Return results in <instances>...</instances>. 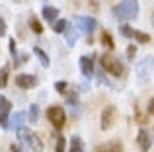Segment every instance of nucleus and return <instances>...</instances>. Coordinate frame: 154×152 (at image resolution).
<instances>
[{
  "mask_svg": "<svg viewBox=\"0 0 154 152\" xmlns=\"http://www.w3.org/2000/svg\"><path fill=\"white\" fill-rule=\"evenodd\" d=\"M113 14L119 20H135L139 14V0H123L113 8Z\"/></svg>",
  "mask_w": 154,
  "mask_h": 152,
  "instance_id": "obj_1",
  "label": "nucleus"
},
{
  "mask_svg": "<svg viewBox=\"0 0 154 152\" xmlns=\"http://www.w3.org/2000/svg\"><path fill=\"white\" fill-rule=\"evenodd\" d=\"M18 137H20V141H22V144L26 146V148H29V150H33V152H41L43 150V142L39 141V137L33 133V131L20 129L18 131Z\"/></svg>",
  "mask_w": 154,
  "mask_h": 152,
  "instance_id": "obj_2",
  "label": "nucleus"
},
{
  "mask_svg": "<svg viewBox=\"0 0 154 152\" xmlns=\"http://www.w3.org/2000/svg\"><path fill=\"white\" fill-rule=\"evenodd\" d=\"M152 66H154V59L152 57H144L143 61L137 62V80L140 84H146L152 76Z\"/></svg>",
  "mask_w": 154,
  "mask_h": 152,
  "instance_id": "obj_3",
  "label": "nucleus"
},
{
  "mask_svg": "<svg viewBox=\"0 0 154 152\" xmlns=\"http://www.w3.org/2000/svg\"><path fill=\"white\" fill-rule=\"evenodd\" d=\"M102 66L105 72L113 74V76H121L123 74V65H121L119 59H115L113 55H103L102 57Z\"/></svg>",
  "mask_w": 154,
  "mask_h": 152,
  "instance_id": "obj_4",
  "label": "nucleus"
},
{
  "mask_svg": "<svg viewBox=\"0 0 154 152\" xmlns=\"http://www.w3.org/2000/svg\"><path fill=\"white\" fill-rule=\"evenodd\" d=\"M47 119L53 123V127H57V129H60V127L64 125V109L63 107H59V105H51L49 109H47Z\"/></svg>",
  "mask_w": 154,
  "mask_h": 152,
  "instance_id": "obj_5",
  "label": "nucleus"
},
{
  "mask_svg": "<svg viewBox=\"0 0 154 152\" xmlns=\"http://www.w3.org/2000/svg\"><path fill=\"white\" fill-rule=\"evenodd\" d=\"M74 23L78 29H82L84 33L90 35L92 31L96 29V26H98V22H96L94 18H90V16H74Z\"/></svg>",
  "mask_w": 154,
  "mask_h": 152,
  "instance_id": "obj_6",
  "label": "nucleus"
},
{
  "mask_svg": "<svg viewBox=\"0 0 154 152\" xmlns=\"http://www.w3.org/2000/svg\"><path fill=\"white\" fill-rule=\"evenodd\" d=\"M115 119H117V109L113 105H107L103 109V113H102V129L103 131L111 129L113 123H115Z\"/></svg>",
  "mask_w": 154,
  "mask_h": 152,
  "instance_id": "obj_7",
  "label": "nucleus"
},
{
  "mask_svg": "<svg viewBox=\"0 0 154 152\" xmlns=\"http://www.w3.org/2000/svg\"><path fill=\"white\" fill-rule=\"evenodd\" d=\"M137 144H139L140 152H148V148H150V144H152V137L146 129L139 131V135H137Z\"/></svg>",
  "mask_w": 154,
  "mask_h": 152,
  "instance_id": "obj_8",
  "label": "nucleus"
},
{
  "mask_svg": "<svg viewBox=\"0 0 154 152\" xmlns=\"http://www.w3.org/2000/svg\"><path fill=\"white\" fill-rule=\"evenodd\" d=\"M35 84H37V78H35L33 74H18L16 76V86L23 88V90H29Z\"/></svg>",
  "mask_w": 154,
  "mask_h": 152,
  "instance_id": "obj_9",
  "label": "nucleus"
},
{
  "mask_svg": "<svg viewBox=\"0 0 154 152\" xmlns=\"http://www.w3.org/2000/svg\"><path fill=\"white\" fill-rule=\"evenodd\" d=\"M96 152H123V144L119 141H109L105 144H100Z\"/></svg>",
  "mask_w": 154,
  "mask_h": 152,
  "instance_id": "obj_10",
  "label": "nucleus"
},
{
  "mask_svg": "<svg viewBox=\"0 0 154 152\" xmlns=\"http://www.w3.org/2000/svg\"><path fill=\"white\" fill-rule=\"evenodd\" d=\"M23 121H26V113H23V111H18V113L12 115L8 127H10V129H14V131H20V129H22V125H23Z\"/></svg>",
  "mask_w": 154,
  "mask_h": 152,
  "instance_id": "obj_11",
  "label": "nucleus"
},
{
  "mask_svg": "<svg viewBox=\"0 0 154 152\" xmlns=\"http://www.w3.org/2000/svg\"><path fill=\"white\" fill-rule=\"evenodd\" d=\"M80 68H82L84 76H92L94 74V62H92L90 57H82L80 59Z\"/></svg>",
  "mask_w": 154,
  "mask_h": 152,
  "instance_id": "obj_12",
  "label": "nucleus"
},
{
  "mask_svg": "<svg viewBox=\"0 0 154 152\" xmlns=\"http://www.w3.org/2000/svg\"><path fill=\"white\" fill-rule=\"evenodd\" d=\"M41 12H43V18H45L47 22H57V18H59V8L43 6V8H41Z\"/></svg>",
  "mask_w": 154,
  "mask_h": 152,
  "instance_id": "obj_13",
  "label": "nucleus"
},
{
  "mask_svg": "<svg viewBox=\"0 0 154 152\" xmlns=\"http://www.w3.org/2000/svg\"><path fill=\"white\" fill-rule=\"evenodd\" d=\"M64 37H66V45L68 47H74L76 45V39H78V33H76V29L68 23L66 31H64Z\"/></svg>",
  "mask_w": 154,
  "mask_h": 152,
  "instance_id": "obj_14",
  "label": "nucleus"
},
{
  "mask_svg": "<svg viewBox=\"0 0 154 152\" xmlns=\"http://www.w3.org/2000/svg\"><path fill=\"white\" fill-rule=\"evenodd\" d=\"M68 152H84L82 138H80V137H72V141H70V150H68Z\"/></svg>",
  "mask_w": 154,
  "mask_h": 152,
  "instance_id": "obj_15",
  "label": "nucleus"
},
{
  "mask_svg": "<svg viewBox=\"0 0 154 152\" xmlns=\"http://www.w3.org/2000/svg\"><path fill=\"white\" fill-rule=\"evenodd\" d=\"M33 53L37 55L39 62H41V65H43V66H45V68H47V66H49V57H47V55H45V51H43V49H39V47H35V49H33Z\"/></svg>",
  "mask_w": 154,
  "mask_h": 152,
  "instance_id": "obj_16",
  "label": "nucleus"
},
{
  "mask_svg": "<svg viewBox=\"0 0 154 152\" xmlns=\"http://www.w3.org/2000/svg\"><path fill=\"white\" fill-rule=\"evenodd\" d=\"M66 27H68V22H66V20H59V22L53 23V29H55L57 33H64V31H66Z\"/></svg>",
  "mask_w": 154,
  "mask_h": 152,
  "instance_id": "obj_17",
  "label": "nucleus"
},
{
  "mask_svg": "<svg viewBox=\"0 0 154 152\" xmlns=\"http://www.w3.org/2000/svg\"><path fill=\"white\" fill-rule=\"evenodd\" d=\"M8 72H10V66H2V68H0V86H6V84H8Z\"/></svg>",
  "mask_w": 154,
  "mask_h": 152,
  "instance_id": "obj_18",
  "label": "nucleus"
},
{
  "mask_svg": "<svg viewBox=\"0 0 154 152\" xmlns=\"http://www.w3.org/2000/svg\"><path fill=\"white\" fill-rule=\"evenodd\" d=\"M27 117H29L31 123H37V121H39V107L35 105V103L29 107V115H27Z\"/></svg>",
  "mask_w": 154,
  "mask_h": 152,
  "instance_id": "obj_19",
  "label": "nucleus"
},
{
  "mask_svg": "<svg viewBox=\"0 0 154 152\" xmlns=\"http://www.w3.org/2000/svg\"><path fill=\"white\" fill-rule=\"evenodd\" d=\"M133 37H135L139 43H148V41H150V35L144 33V31H135V35H133Z\"/></svg>",
  "mask_w": 154,
  "mask_h": 152,
  "instance_id": "obj_20",
  "label": "nucleus"
},
{
  "mask_svg": "<svg viewBox=\"0 0 154 152\" xmlns=\"http://www.w3.org/2000/svg\"><path fill=\"white\" fill-rule=\"evenodd\" d=\"M29 27L35 31V33H43V27H41V23H39V20H37V18H31Z\"/></svg>",
  "mask_w": 154,
  "mask_h": 152,
  "instance_id": "obj_21",
  "label": "nucleus"
},
{
  "mask_svg": "<svg viewBox=\"0 0 154 152\" xmlns=\"http://www.w3.org/2000/svg\"><path fill=\"white\" fill-rule=\"evenodd\" d=\"M66 103H70V105L78 103V94H76V92H68L66 90Z\"/></svg>",
  "mask_w": 154,
  "mask_h": 152,
  "instance_id": "obj_22",
  "label": "nucleus"
},
{
  "mask_svg": "<svg viewBox=\"0 0 154 152\" xmlns=\"http://www.w3.org/2000/svg\"><path fill=\"white\" fill-rule=\"evenodd\" d=\"M102 43L105 47H107V49H113V39H111V35L107 33V31H105V33L102 35Z\"/></svg>",
  "mask_w": 154,
  "mask_h": 152,
  "instance_id": "obj_23",
  "label": "nucleus"
},
{
  "mask_svg": "<svg viewBox=\"0 0 154 152\" xmlns=\"http://www.w3.org/2000/svg\"><path fill=\"white\" fill-rule=\"evenodd\" d=\"M64 146H66L64 137H60V135H59V138H57V146H55V152H64Z\"/></svg>",
  "mask_w": 154,
  "mask_h": 152,
  "instance_id": "obj_24",
  "label": "nucleus"
},
{
  "mask_svg": "<svg viewBox=\"0 0 154 152\" xmlns=\"http://www.w3.org/2000/svg\"><path fill=\"white\" fill-rule=\"evenodd\" d=\"M121 33H123L125 37H133V35H135V31H133L129 26H121Z\"/></svg>",
  "mask_w": 154,
  "mask_h": 152,
  "instance_id": "obj_25",
  "label": "nucleus"
},
{
  "mask_svg": "<svg viewBox=\"0 0 154 152\" xmlns=\"http://www.w3.org/2000/svg\"><path fill=\"white\" fill-rule=\"evenodd\" d=\"M66 86H68L66 82H57V84H55V90H57V92H63V94H66V90H68Z\"/></svg>",
  "mask_w": 154,
  "mask_h": 152,
  "instance_id": "obj_26",
  "label": "nucleus"
},
{
  "mask_svg": "<svg viewBox=\"0 0 154 152\" xmlns=\"http://www.w3.org/2000/svg\"><path fill=\"white\" fill-rule=\"evenodd\" d=\"M135 55H137V47H135V45H129V49H127V57L133 61V59H135Z\"/></svg>",
  "mask_w": 154,
  "mask_h": 152,
  "instance_id": "obj_27",
  "label": "nucleus"
},
{
  "mask_svg": "<svg viewBox=\"0 0 154 152\" xmlns=\"http://www.w3.org/2000/svg\"><path fill=\"white\" fill-rule=\"evenodd\" d=\"M8 123H10V121H8V113H0V125L8 127Z\"/></svg>",
  "mask_w": 154,
  "mask_h": 152,
  "instance_id": "obj_28",
  "label": "nucleus"
},
{
  "mask_svg": "<svg viewBox=\"0 0 154 152\" xmlns=\"http://www.w3.org/2000/svg\"><path fill=\"white\" fill-rule=\"evenodd\" d=\"M0 35H6V23L2 18H0Z\"/></svg>",
  "mask_w": 154,
  "mask_h": 152,
  "instance_id": "obj_29",
  "label": "nucleus"
},
{
  "mask_svg": "<svg viewBox=\"0 0 154 152\" xmlns=\"http://www.w3.org/2000/svg\"><path fill=\"white\" fill-rule=\"evenodd\" d=\"M8 111H10V102L6 99V103H4V107L0 109V113H8Z\"/></svg>",
  "mask_w": 154,
  "mask_h": 152,
  "instance_id": "obj_30",
  "label": "nucleus"
},
{
  "mask_svg": "<svg viewBox=\"0 0 154 152\" xmlns=\"http://www.w3.org/2000/svg\"><path fill=\"white\" fill-rule=\"evenodd\" d=\"M4 103H6V98H4V96H0V109L4 107Z\"/></svg>",
  "mask_w": 154,
  "mask_h": 152,
  "instance_id": "obj_31",
  "label": "nucleus"
},
{
  "mask_svg": "<svg viewBox=\"0 0 154 152\" xmlns=\"http://www.w3.org/2000/svg\"><path fill=\"white\" fill-rule=\"evenodd\" d=\"M12 150H14V152H20V148H18L16 144H12Z\"/></svg>",
  "mask_w": 154,
  "mask_h": 152,
  "instance_id": "obj_32",
  "label": "nucleus"
},
{
  "mask_svg": "<svg viewBox=\"0 0 154 152\" xmlns=\"http://www.w3.org/2000/svg\"><path fill=\"white\" fill-rule=\"evenodd\" d=\"M150 111H152V113H154V99H152V102H150Z\"/></svg>",
  "mask_w": 154,
  "mask_h": 152,
  "instance_id": "obj_33",
  "label": "nucleus"
},
{
  "mask_svg": "<svg viewBox=\"0 0 154 152\" xmlns=\"http://www.w3.org/2000/svg\"><path fill=\"white\" fill-rule=\"evenodd\" d=\"M150 22H152V26H154V12L150 14Z\"/></svg>",
  "mask_w": 154,
  "mask_h": 152,
  "instance_id": "obj_34",
  "label": "nucleus"
},
{
  "mask_svg": "<svg viewBox=\"0 0 154 152\" xmlns=\"http://www.w3.org/2000/svg\"><path fill=\"white\" fill-rule=\"evenodd\" d=\"M14 2H23V0H14Z\"/></svg>",
  "mask_w": 154,
  "mask_h": 152,
  "instance_id": "obj_35",
  "label": "nucleus"
}]
</instances>
